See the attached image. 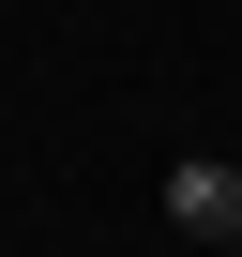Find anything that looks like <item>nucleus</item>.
I'll list each match as a JSON object with an SVG mask.
<instances>
[{
	"label": "nucleus",
	"mask_w": 242,
	"mask_h": 257,
	"mask_svg": "<svg viewBox=\"0 0 242 257\" xmlns=\"http://www.w3.org/2000/svg\"><path fill=\"white\" fill-rule=\"evenodd\" d=\"M167 227L182 242H242V152H182L167 167Z\"/></svg>",
	"instance_id": "nucleus-1"
},
{
	"label": "nucleus",
	"mask_w": 242,
	"mask_h": 257,
	"mask_svg": "<svg viewBox=\"0 0 242 257\" xmlns=\"http://www.w3.org/2000/svg\"><path fill=\"white\" fill-rule=\"evenodd\" d=\"M227 257H242V242H227Z\"/></svg>",
	"instance_id": "nucleus-2"
}]
</instances>
